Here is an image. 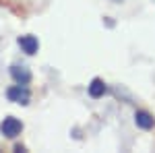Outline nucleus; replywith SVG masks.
Instances as JSON below:
<instances>
[{
    "instance_id": "1",
    "label": "nucleus",
    "mask_w": 155,
    "mask_h": 153,
    "mask_svg": "<svg viewBox=\"0 0 155 153\" xmlns=\"http://www.w3.org/2000/svg\"><path fill=\"white\" fill-rule=\"evenodd\" d=\"M6 97H8V101H12V104L27 106L29 99H31V93H29L27 85H12V87H8V91H6Z\"/></svg>"
},
{
    "instance_id": "2",
    "label": "nucleus",
    "mask_w": 155,
    "mask_h": 153,
    "mask_svg": "<svg viewBox=\"0 0 155 153\" xmlns=\"http://www.w3.org/2000/svg\"><path fill=\"white\" fill-rule=\"evenodd\" d=\"M21 130H23V122L21 120H17V118H4L2 120V124H0V132L6 137V139H15L17 135H21Z\"/></svg>"
},
{
    "instance_id": "3",
    "label": "nucleus",
    "mask_w": 155,
    "mask_h": 153,
    "mask_svg": "<svg viewBox=\"0 0 155 153\" xmlns=\"http://www.w3.org/2000/svg\"><path fill=\"white\" fill-rule=\"evenodd\" d=\"M134 124H137L139 128H143V130H151L155 126V120H153V116H151L149 112L139 110V112L134 114Z\"/></svg>"
},
{
    "instance_id": "4",
    "label": "nucleus",
    "mask_w": 155,
    "mask_h": 153,
    "mask_svg": "<svg viewBox=\"0 0 155 153\" xmlns=\"http://www.w3.org/2000/svg\"><path fill=\"white\" fill-rule=\"evenodd\" d=\"M19 46H21V50H23L25 54L33 56L37 50H39V42L33 35H23V37H19Z\"/></svg>"
},
{
    "instance_id": "5",
    "label": "nucleus",
    "mask_w": 155,
    "mask_h": 153,
    "mask_svg": "<svg viewBox=\"0 0 155 153\" xmlns=\"http://www.w3.org/2000/svg\"><path fill=\"white\" fill-rule=\"evenodd\" d=\"M11 75L17 85H29V81H31V72L25 66H11Z\"/></svg>"
},
{
    "instance_id": "6",
    "label": "nucleus",
    "mask_w": 155,
    "mask_h": 153,
    "mask_svg": "<svg viewBox=\"0 0 155 153\" xmlns=\"http://www.w3.org/2000/svg\"><path fill=\"white\" fill-rule=\"evenodd\" d=\"M87 91H89V95H91L93 99H99V97H104V95L107 93V87H106V83L101 81V79H93L91 85L87 87Z\"/></svg>"
}]
</instances>
